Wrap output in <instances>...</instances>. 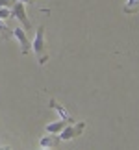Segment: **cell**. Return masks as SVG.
<instances>
[{
	"mask_svg": "<svg viewBox=\"0 0 139 150\" xmlns=\"http://www.w3.org/2000/svg\"><path fill=\"white\" fill-rule=\"evenodd\" d=\"M0 150H11L9 146H2V148H0Z\"/></svg>",
	"mask_w": 139,
	"mask_h": 150,
	"instance_id": "13",
	"label": "cell"
},
{
	"mask_svg": "<svg viewBox=\"0 0 139 150\" xmlns=\"http://www.w3.org/2000/svg\"><path fill=\"white\" fill-rule=\"evenodd\" d=\"M0 35H2L4 41H9V39H11V28L6 26V22L2 19H0Z\"/></svg>",
	"mask_w": 139,
	"mask_h": 150,
	"instance_id": "9",
	"label": "cell"
},
{
	"mask_svg": "<svg viewBox=\"0 0 139 150\" xmlns=\"http://www.w3.org/2000/svg\"><path fill=\"white\" fill-rule=\"evenodd\" d=\"M39 145H41V148H57V145H60V137L54 135V134H48L45 135L41 141H39Z\"/></svg>",
	"mask_w": 139,
	"mask_h": 150,
	"instance_id": "6",
	"label": "cell"
},
{
	"mask_svg": "<svg viewBox=\"0 0 139 150\" xmlns=\"http://www.w3.org/2000/svg\"><path fill=\"white\" fill-rule=\"evenodd\" d=\"M69 122L65 119H60V120H56V122H50V124H46V132H48V134H54V135H57L60 134V132L65 128Z\"/></svg>",
	"mask_w": 139,
	"mask_h": 150,
	"instance_id": "7",
	"label": "cell"
},
{
	"mask_svg": "<svg viewBox=\"0 0 139 150\" xmlns=\"http://www.w3.org/2000/svg\"><path fill=\"white\" fill-rule=\"evenodd\" d=\"M9 6H13L11 0H0V8H9Z\"/></svg>",
	"mask_w": 139,
	"mask_h": 150,
	"instance_id": "11",
	"label": "cell"
},
{
	"mask_svg": "<svg viewBox=\"0 0 139 150\" xmlns=\"http://www.w3.org/2000/svg\"><path fill=\"white\" fill-rule=\"evenodd\" d=\"M11 37H15L17 43L21 45V52H22V54H30L32 43H30V39H28L26 30H22V28H15V30H11Z\"/></svg>",
	"mask_w": 139,
	"mask_h": 150,
	"instance_id": "4",
	"label": "cell"
},
{
	"mask_svg": "<svg viewBox=\"0 0 139 150\" xmlns=\"http://www.w3.org/2000/svg\"><path fill=\"white\" fill-rule=\"evenodd\" d=\"M50 108H52V109H56V111L60 113V117H61V119H65L67 122H76V119H74L72 115H71V113H69L65 108L61 106V104H57L54 98H50Z\"/></svg>",
	"mask_w": 139,
	"mask_h": 150,
	"instance_id": "5",
	"label": "cell"
},
{
	"mask_svg": "<svg viewBox=\"0 0 139 150\" xmlns=\"http://www.w3.org/2000/svg\"><path fill=\"white\" fill-rule=\"evenodd\" d=\"M139 11V0H126L124 4V13L126 15H135Z\"/></svg>",
	"mask_w": 139,
	"mask_h": 150,
	"instance_id": "8",
	"label": "cell"
},
{
	"mask_svg": "<svg viewBox=\"0 0 139 150\" xmlns=\"http://www.w3.org/2000/svg\"><path fill=\"white\" fill-rule=\"evenodd\" d=\"M17 2H22V4H33L35 0H17Z\"/></svg>",
	"mask_w": 139,
	"mask_h": 150,
	"instance_id": "12",
	"label": "cell"
},
{
	"mask_svg": "<svg viewBox=\"0 0 139 150\" xmlns=\"http://www.w3.org/2000/svg\"><path fill=\"white\" fill-rule=\"evenodd\" d=\"M84 130H85L84 120H80V122H69L65 128L57 134V137H60V141H71V139H76V137L82 135Z\"/></svg>",
	"mask_w": 139,
	"mask_h": 150,
	"instance_id": "2",
	"label": "cell"
},
{
	"mask_svg": "<svg viewBox=\"0 0 139 150\" xmlns=\"http://www.w3.org/2000/svg\"><path fill=\"white\" fill-rule=\"evenodd\" d=\"M39 150H54V148H39Z\"/></svg>",
	"mask_w": 139,
	"mask_h": 150,
	"instance_id": "14",
	"label": "cell"
},
{
	"mask_svg": "<svg viewBox=\"0 0 139 150\" xmlns=\"http://www.w3.org/2000/svg\"><path fill=\"white\" fill-rule=\"evenodd\" d=\"M11 17V9L9 8H0V19L6 21V19H9Z\"/></svg>",
	"mask_w": 139,
	"mask_h": 150,
	"instance_id": "10",
	"label": "cell"
},
{
	"mask_svg": "<svg viewBox=\"0 0 139 150\" xmlns=\"http://www.w3.org/2000/svg\"><path fill=\"white\" fill-rule=\"evenodd\" d=\"M11 17H15V19L24 26V30H32V22H30V19H28L24 4H22V2L13 4V8H11Z\"/></svg>",
	"mask_w": 139,
	"mask_h": 150,
	"instance_id": "3",
	"label": "cell"
},
{
	"mask_svg": "<svg viewBox=\"0 0 139 150\" xmlns=\"http://www.w3.org/2000/svg\"><path fill=\"white\" fill-rule=\"evenodd\" d=\"M32 50L35 54L39 65H45L48 61V52H46V39H45V26H39L37 28V33L32 41Z\"/></svg>",
	"mask_w": 139,
	"mask_h": 150,
	"instance_id": "1",
	"label": "cell"
}]
</instances>
